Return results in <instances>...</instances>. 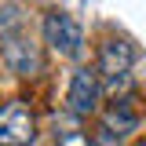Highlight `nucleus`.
<instances>
[{"instance_id": "obj_5", "label": "nucleus", "mask_w": 146, "mask_h": 146, "mask_svg": "<svg viewBox=\"0 0 146 146\" xmlns=\"http://www.w3.org/2000/svg\"><path fill=\"white\" fill-rule=\"evenodd\" d=\"M66 102H70V113L73 117H88L99 110L102 102V84H99V73L80 66V70L70 77V91H66Z\"/></svg>"}, {"instance_id": "obj_2", "label": "nucleus", "mask_w": 146, "mask_h": 146, "mask_svg": "<svg viewBox=\"0 0 146 146\" xmlns=\"http://www.w3.org/2000/svg\"><path fill=\"white\" fill-rule=\"evenodd\" d=\"M131 62H135V51H131V44L128 40H117V36H110L102 40V48H99V84L102 91H128V80H131Z\"/></svg>"}, {"instance_id": "obj_6", "label": "nucleus", "mask_w": 146, "mask_h": 146, "mask_svg": "<svg viewBox=\"0 0 146 146\" xmlns=\"http://www.w3.org/2000/svg\"><path fill=\"white\" fill-rule=\"evenodd\" d=\"M102 124H106L102 131H110V135H128V131H135V128H139V110H135V102L121 95V99L102 113Z\"/></svg>"}, {"instance_id": "obj_4", "label": "nucleus", "mask_w": 146, "mask_h": 146, "mask_svg": "<svg viewBox=\"0 0 146 146\" xmlns=\"http://www.w3.org/2000/svg\"><path fill=\"white\" fill-rule=\"evenodd\" d=\"M36 139V117L22 99L0 106V146H29Z\"/></svg>"}, {"instance_id": "obj_8", "label": "nucleus", "mask_w": 146, "mask_h": 146, "mask_svg": "<svg viewBox=\"0 0 146 146\" xmlns=\"http://www.w3.org/2000/svg\"><path fill=\"white\" fill-rule=\"evenodd\" d=\"M139 146H146V139H143V143H139Z\"/></svg>"}, {"instance_id": "obj_7", "label": "nucleus", "mask_w": 146, "mask_h": 146, "mask_svg": "<svg viewBox=\"0 0 146 146\" xmlns=\"http://www.w3.org/2000/svg\"><path fill=\"white\" fill-rule=\"evenodd\" d=\"M55 146H95V143L88 139V131L80 128L73 113H62L55 117Z\"/></svg>"}, {"instance_id": "obj_1", "label": "nucleus", "mask_w": 146, "mask_h": 146, "mask_svg": "<svg viewBox=\"0 0 146 146\" xmlns=\"http://www.w3.org/2000/svg\"><path fill=\"white\" fill-rule=\"evenodd\" d=\"M0 44H4V58L7 66L18 73H36L40 70V51L33 44V33L26 26V18L18 15V7H4L0 15Z\"/></svg>"}, {"instance_id": "obj_3", "label": "nucleus", "mask_w": 146, "mask_h": 146, "mask_svg": "<svg viewBox=\"0 0 146 146\" xmlns=\"http://www.w3.org/2000/svg\"><path fill=\"white\" fill-rule=\"evenodd\" d=\"M44 40H48V48L55 55H62V58H77V55L84 51V29H80V22L66 11H48L44 15Z\"/></svg>"}]
</instances>
